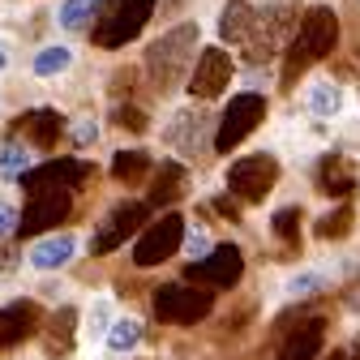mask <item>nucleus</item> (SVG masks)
<instances>
[{"label":"nucleus","mask_w":360,"mask_h":360,"mask_svg":"<svg viewBox=\"0 0 360 360\" xmlns=\"http://www.w3.org/2000/svg\"><path fill=\"white\" fill-rule=\"evenodd\" d=\"M335 43H339V18L330 5H309L296 22V34L288 43V52H283V90L296 86V77H304L309 65H318L335 52Z\"/></svg>","instance_id":"obj_1"},{"label":"nucleus","mask_w":360,"mask_h":360,"mask_svg":"<svg viewBox=\"0 0 360 360\" xmlns=\"http://www.w3.org/2000/svg\"><path fill=\"white\" fill-rule=\"evenodd\" d=\"M193 48H198V22H180L172 26L163 39L150 43L146 52V69H150V86L155 95H167L180 82L189 77V60H193Z\"/></svg>","instance_id":"obj_2"},{"label":"nucleus","mask_w":360,"mask_h":360,"mask_svg":"<svg viewBox=\"0 0 360 360\" xmlns=\"http://www.w3.org/2000/svg\"><path fill=\"white\" fill-rule=\"evenodd\" d=\"M150 18H155V0H103L95 26H90V43L103 52H116L138 39Z\"/></svg>","instance_id":"obj_3"},{"label":"nucleus","mask_w":360,"mask_h":360,"mask_svg":"<svg viewBox=\"0 0 360 360\" xmlns=\"http://www.w3.org/2000/svg\"><path fill=\"white\" fill-rule=\"evenodd\" d=\"M296 34V9L292 5H266L257 9V26L245 43V60L249 65H266L279 52H288V43Z\"/></svg>","instance_id":"obj_4"},{"label":"nucleus","mask_w":360,"mask_h":360,"mask_svg":"<svg viewBox=\"0 0 360 360\" xmlns=\"http://www.w3.org/2000/svg\"><path fill=\"white\" fill-rule=\"evenodd\" d=\"M214 309V292L210 288H198V283H163L155 292V318L167 322V326H193L202 318H210Z\"/></svg>","instance_id":"obj_5"},{"label":"nucleus","mask_w":360,"mask_h":360,"mask_svg":"<svg viewBox=\"0 0 360 360\" xmlns=\"http://www.w3.org/2000/svg\"><path fill=\"white\" fill-rule=\"evenodd\" d=\"M275 180H279L275 155H245L228 167V193L240 202H262V198H270Z\"/></svg>","instance_id":"obj_6"},{"label":"nucleus","mask_w":360,"mask_h":360,"mask_svg":"<svg viewBox=\"0 0 360 360\" xmlns=\"http://www.w3.org/2000/svg\"><path fill=\"white\" fill-rule=\"evenodd\" d=\"M185 236H189L185 214L167 210V214H159L150 228L138 236V245H133V262H138V266H159V262H167L180 245H185Z\"/></svg>","instance_id":"obj_7"},{"label":"nucleus","mask_w":360,"mask_h":360,"mask_svg":"<svg viewBox=\"0 0 360 360\" xmlns=\"http://www.w3.org/2000/svg\"><path fill=\"white\" fill-rule=\"evenodd\" d=\"M266 120V99L262 95H236L232 103H228V112L219 116V129H214V150L219 155H228V150H236L249 133L257 129Z\"/></svg>","instance_id":"obj_8"},{"label":"nucleus","mask_w":360,"mask_h":360,"mask_svg":"<svg viewBox=\"0 0 360 360\" xmlns=\"http://www.w3.org/2000/svg\"><path fill=\"white\" fill-rule=\"evenodd\" d=\"M69 214H73V193H69V189H39V193H26V210L18 214V236L52 232L56 223H65Z\"/></svg>","instance_id":"obj_9"},{"label":"nucleus","mask_w":360,"mask_h":360,"mask_svg":"<svg viewBox=\"0 0 360 360\" xmlns=\"http://www.w3.org/2000/svg\"><path fill=\"white\" fill-rule=\"evenodd\" d=\"M90 180H95V163H86V159H48L43 167H30L18 185L26 193H39V189H86Z\"/></svg>","instance_id":"obj_10"},{"label":"nucleus","mask_w":360,"mask_h":360,"mask_svg":"<svg viewBox=\"0 0 360 360\" xmlns=\"http://www.w3.org/2000/svg\"><path fill=\"white\" fill-rule=\"evenodd\" d=\"M245 275V257L236 245H214L202 262L189 266V283L198 288H210V292H223V288H236Z\"/></svg>","instance_id":"obj_11"},{"label":"nucleus","mask_w":360,"mask_h":360,"mask_svg":"<svg viewBox=\"0 0 360 360\" xmlns=\"http://www.w3.org/2000/svg\"><path fill=\"white\" fill-rule=\"evenodd\" d=\"M146 214H150V202H120V206H112L108 214H103V223L95 228V240H90V253H112V249H120L133 232L146 223Z\"/></svg>","instance_id":"obj_12"},{"label":"nucleus","mask_w":360,"mask_h":360,"mask_svg":"<svg viewBox=\"0 0 360 360\" xmlns=\"http://www.w3.org/2000/svg\"><path fill=\"white\" fill-rule=\"evenodd\" d=\"M232 73H236V65H232L228 52H223V48H206V52L198 56V65H193L189 95H193V99H219L223 90H228Z\"/></svg>","instance_id":"obj_13"},{"label":"nucleus","mask_w":360,"mask_h":360,"mask_svg":"<svg viewBox=\"0 0 360 360\" xmlns=\"http://www.w3.org/2000/svg\"><path fill=\"white\" fill-rule=\"evenodd\" d=\"M9 133L22 138L26 146H34V150H56V142L65 138V116L56 108H34V112H22L9 124Z\"/></svg>","instance_id":"obj_14"},{"label":"nucleus","mask_w":360,"mask_h":360,"mask_svg":"<svg viewBox=\"0 0 360 360\" xmlns=\"http://www.w3.org/2000/svg\"><path fill=\"white\" fill-rule=\"evenodd\" d=\"M43 326V309L34 300H9L0 309V352H13Z\"/></svg>","instance_id":"obj_15"},{"label":"nucleus","mask_w":360,"mask_h":360,"mask_svg":"<svg viewBox=\"0 0 360 360\" xmlns=\"http://www.w3.org/2000/svg\"><path fill=\"white\" fill-rule=\"evenodd\" d=\"M356 163L347 159V155H339V150H330L322 163H318V189L326 193V198H352L356 193Z\"/></svg>","instance_id":"obj_16"},{"label":"nucleus","mask_w":360,"mask_h":360,"mask_svg":"<svg viewBox=\"0 0 360 360\" xmlns=\"http://www.w3.org/2000/svg\"><path fill=\"white\" fill-rule=\"evenodd\" d=\"M73 347H77V309L73 304H60L52 318H48L43 352H48L52 360H65V356H73Z\"/></svg>","instance_id":"obj_17"},{"label":"nucleus","mask_w":360,"mask_h":360,"mask_svg":"<svg viewBox=\"0 0 360 360\" xmlns=\"http://www.w3.org/2000/svg\"><path fill=\"white\" fill-rule=\"evenodd\" d=\"M322 339H326V322L322 318H309V322H300L283 339V347H279L275 360H313V356L322 352Z\"/></svg>","instance_id":"obj_18"},{"label":"nucleus","mask_w":360,"mask_h":360,"mask_svg":"<svg viewBox=\"0 0 360 360\" xmlns=\"http://www.w3.org/2000/svg\"><path fill=\"white\" fill-rule=\"evenodd\" d=\"M185 189H189V176H185V167L180 163H159V176H150V210H159V206H172V202H180L185 198Z\"/></svg>","instance_id":"obj_19"},{"label":"nucleus","mask_w":360,"mask_h":360,"mask_svg":"<svg viewBox=\"0 0 360 360\" xmlns=\"http://www.w3.org/2000/svg\"><path fill=\"white\" fill-rule=\"evenodd\" d=\"M253 26H257V9L245 5V0H232V5L223 9V18H219V39L223 43H240V48H245Z\"/></svg>","instance_id":"obj_20"},{"label":"nucleus","mask_w":360,"mask_h":360,"mask_svg":"<svg viewBox=\"0 0 360 360\" xmlns=\"http://www.w3.org/2000/svg\"><path fill=\"white\" fill-rule=\"evenodd\" d=\"M150 176H155V159L146 150H120L112 159V180H120V185H146Z\"/></svg>","instance_id":"obj_21"},{"label":"nucleus","mask_w":360,"mask_h":360,"mask_svg":"<svg viewBox=\"0 0 360 360\" xmlns=\"http://www.w3.org/2000/svg\"><path fill=\"white\" fill-rule=\"evenodd\" d=\"M202 133H206V116L202 112H180V120L172 124V146L176 150H185V155H193L198 146H202Z\"/></svg>","instance_id":"obj_22"},{"label":"nucleus","mask_w":360,"mask_h":360,"mask_svg":"<svg viewBox=\"0 0 360 360\" xmlns=\"http://www.w3.org/2000/svg\"><path fill=\"white\" fill-rule=\"evenodd\" d=\"M73 236H48V240H39L34 249H30V262L39 266V270H56V266H65L69 257H73Z\"/></svg>","instance_id":"obj_23"},{"label":"nucleus","mask_w":360,"mask_h":360,"mask_svg":"<svg viewBox=\"0 0 360 360\" xmlns=\"http://www.w3.org/2000/svg\"><path fill=\"white\" fill-rule=\"evenodd\" d=\"M309 112H313V116H322V120L339 116V112H343V86H335V82H318V86L309 90Z\"/></svg>","instance_id":"obj_24"},{"label":"nucleus","mask_w":360,"mask_h":360,"mask_svg":"<svg viewBox=\"0 0 360 360\" xmlns=\"http://www.w3.org/2000/svg\"><path fill=\"white\" fill-rule=\"evenodd\" d=\"M99 9H103V0H65V9H60V26H65V30L95 26Z\"/></svg>","instance_id":"obj_25"},{"label":"nucleus","mask_w":360,"mask_h":360,"mask_svg":"<svg viewBox=\"0 0 360 360\" xmlns=\"http://www.w3.org/2000/svg\"><path fill=\"white\" fill-rule=\"evenodd\" d=\"M352 228H356V210H352L347 202H343V206H335L330 214H322V219H318V236H322V240H343Z\"/></svg>","instance_id":"obj_26"},{"label":"nucleus","mask_w":360,"mask_h":360,"mask_svg":"<svg viewBox=\"0 0 360 360\" xmlns=\"http://www.w3.org/2000/svg\"><path fill=\"white\" fill-rule=\"evenodd\" d=\"M300 214H304L300 206H279L275 214H270V232H275L283 245H292V249L300 245Z\"/></svg>","instance_id":"obj_27"},{"label":"nucleus","mask_w":360,"mask_h":360,"mask_svg":"<svg viewBox=\"0 0 360 360\" xmlns=\"http://www.w3.org/2000/svg\"><path fill=\"white\" fill-rule=\"evenodd\" d=\"M138 339H142V326L133 322V318H120V322L108 330V347H112V352H129V347H138Z\"/></svg>","instance_id":"obj_28"},{"label":"nucleus","mask_w":360,"mask_h":360,"mask_svg":"<svg viewBox=\"0 0 360 360\" xmlns=\"http://www.w3.org/2000/svg\"><path fill=\"white\" fill-rule=\"evenodd\" d=\"M112 124H120V129H129V133H146L150 116H146L138 103H116V108H112Z\"/></svg>","instance_id":"obj_29"},{"label":"nucleus","mask_w":360,"mask_h":360,"mask_svg":"<svg viewBox=\"0 0 360 360\" xmlns=\"http://www.w3.org/2000/svg\"><path fill=\"white\" fill-rule=\"evenodd\" d=\"M69 48H48V52H39L34 56V73L39 77H52V73H60V69H69Z\"/></svg>","instance_id":"obj_30"},{"label":"nucleus","mask_w":360,"mask_h":360,"mask_svg":"<svg viewBox=\"0 0 360 360\" xmlns=\"http://www.w3.org/2000/svg\"><path fill=\"white\" fill-rule=\"evenodd\" d=\"M0 176L5 180H22L26 176V146H5V155H0Z\"/></svg>","instance_id":"obj_31"},{"label":"nucleus","mask_w":360,"mask_h":360,"mask_svg":"<svg viewBox=\"0 0 360 360\" xmlns=\"http://www.w3.org/2000/svg\"><path fill=\"white\" fill-rule=\"evenodd\" d=\"M322 288V275H300V279H292L288 283V292L292 296H304V292H318Z\"/></svg>","instance_id":"obj_32"},{"label":"nucleus","mask_w":360,"mask_h":360,"mask_svg":"<svg viewBox=\"0 0 360 360\" xmlns=\"http://www.w3.org/2000/svg\"><path fill=\"white\" fill-rule=\"evenodd\" d=\"M236 202H240V198H228V193H219V198H214L210 206H214V210H219L223 219H240V206H236Z\"/></svg>","instance_id":"obj_33"},{"label":"nucleus","mask_w":360,"mask_h":360,"mask_svg":"<svg viewBox=\"0 0 360 360\" xmlns=\"http://www.w3.org/2000/svg\"><path fill=\"white\" fill-rule=\"evenodd\" d=\"M185 249L193 253V262H202V257L210 253V240H206V232H193V236H185Z\"/></svg>","instance_id":"obj_34"},{"label":"nucleus","mask_w":360,"mask_h":360,"mask_svg":"<svg viewBox=\"0 0 360 360\" xmlns=\"http://www.w3.org/2000/svg\"><path fill=\"white\" fill-rule=\"evenodd\" d=\"M9 232H18V214L0 202V236H9Z\"/></svg>","instance_id":"obj_35"},{"label":"nucleus","mask_w":360,"mask_h":360,"mask_svg":"<svg viewBox=\"0 0 360 360\" xmlns=\"http://www.w3.org/2000/svg\"><path fill=\"white\" fill-rule=\"evenodd\" d=\"M73 138H77V146H90V142H95V124H90V120H82Z\"/></svg>","instance_id":"obj_36"},{"label":"nucleus","mask_w":360,"mask_h":360,"mask_svg":"<svg viewBox=\"0 0 360 360\" xmlns=\"http://www.w3.org/2000/svg\"><path fill=\"white\" fill-rule=\"evenodd\" d=\"M326 360H360V347H343V352H330Z\"/></svg>","instance_id":"obj_37"},{"label":"nucleus","mask_w":360,"mask_h":360,"mask_svg":"<svg viewBox=\"0 0 360 360\" xmlns=\"http://www.w3.org/2000/svg\"><path fill=\"white\" fill-rule=\"evenodd\" d=\"M180 5H185V0H167V9H180Z\"/></svg>","instance_id":"obj_38"},{"label":"nucleus","mask_w":360,"mask_h":360,"mask_svg":"<svg viewBox=\"0 0 360 360\" xmlns=\"http://www.w3.org/2000/svg\"><path fill=\"white\" fill-rule=\"evenodd\" d=\"M0 69H5V52H0Z\"/></svg>","instance_id":"obj_39"}]
</instances>
